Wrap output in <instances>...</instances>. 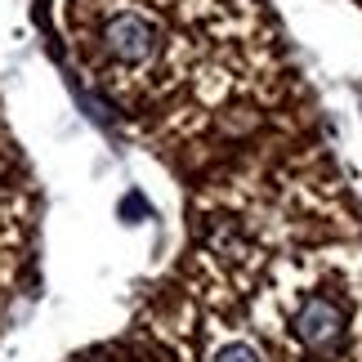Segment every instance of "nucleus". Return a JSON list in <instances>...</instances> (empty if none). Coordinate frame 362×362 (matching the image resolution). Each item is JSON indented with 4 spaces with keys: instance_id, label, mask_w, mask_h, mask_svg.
Instances as JSON below:
<instances>
[{
    "instance_id": "2",
    "label": "nucleus",
    "mask_w": 362,
    "mask_h": 362,
    "mask_svg": "<svg viewBox=\"0 0 362 362\" xmlns=\"http://www.w3.org/2000/svg\"><path fill=\"white\" fill-rule=\"evenodd\" d=\"M286 336L317 362H344L358 336V304L344 277L313 273L286 291Z\"/></svg>"
},
{
    "instance_id": "1",
    "label": "nucleus",
    "mask_w": 362,
    "mask_h": 362,
    "mask_svg": "<svg viewBox=\"0 0 362 362\" xmlns=\"http://www.w3.org/2000/svg\"><path fill=\"white\" fill-rule=\"evenodd\" d=\"M72 45L117 99L161 94L184 76V45L148 0H72Z\"/></svg>"
},
{
    "instance_id": "4",
    "label": "nucleus",
    "mask_w": 362,
    "mask_h": 362,
    "mask_svg": "<svg viewBox=\"0 0 362 362\" xmlns=\"http://www.w3.org/2000/svg\"><path fill=\"white\" fill-rule=\"evenodd\" d=\"M179 5H188V9H192V5H206V0H179Z\"/></svg>"
},
{
    "instance_id": "3",
    "label": "nucleus",
    "mask_w": 362,
    "mask_h": 362,
    "mask_svg": "<svg viewBox=\"0 0 362 362\" xmlns=\"http://www.w3.org/2000/svg\"><path fill=\"white\" fill-rule=\"evenodd\" d=\"M211 362H269L250 340H242V336H233V340H219L215 349H211Z\"/></svg>"
}]
</instances>
